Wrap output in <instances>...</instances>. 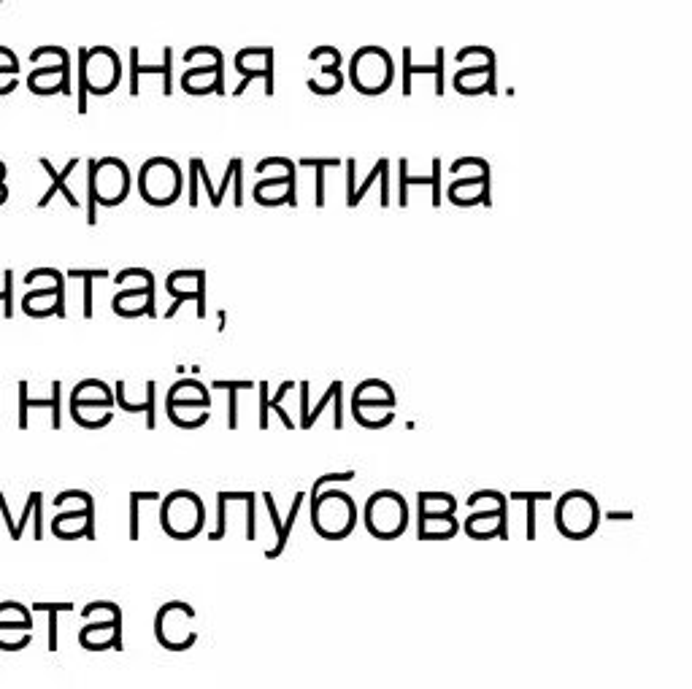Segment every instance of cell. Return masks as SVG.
Segmentation results:
<instances>
[{
  "label": "cell",
  "instance_id": "cell-22",
  "mask_svg": "<svg viewBox=\"0 0 692 689\" xmlns=\"http://www.w3.org/2000/svg\"><path fill=\"white\" fill-rule=\"evenodd\" d=\"M60 390H63L60 381H55V384H52V398L30 400L28 381H19V427H22V430L28 427V414L33 408H52V427L57 430V427H60Z\"/></svg>",
  "mask_w": 692,
  "mask_h": 689
},
{
  "label": "cell",
  "instance_id": "cell-45",
  "mask_svg": "<svg viewBox=\"0 0 692 689\" xmlns=\"http://www.w3.org/2000/svg\"><path fill=\"white\" fill-rule=\"evenodd\" d=\"M60 279H63V273L57 271V268H36V271H30L25 276V284H28L30 290H36V287H55Z\"/></svg>",
  "mask_w": 692,
  "mask_h": 689
},
{
  "label": "cell",
  "instance_id": "cell-55",
  "mask_svg": "<svg viewBox=\"0 0 692 689\" xmlns=\"http://www.w3.org/2000/svg\"><path fill=\"white\" fill-rule=\"evenodd\" d=\"M6 200H9V187H6V184H0V206H3Z\"/></svg>",
  "mask_w": 692,
  "mask_h": 689
},
{
  "label": "cell",
  "instance_id": "cell-41",
  "mask_svg": "<svg viewBox=\"0 0 692 689\" xmlns=\"http://www.w3.org/2000/svg\"><path fill=\"white\" fill-rule=\"evenodd\" d=\"M55 508H95V498L87 490H63L52 498Z\"/></svg>",
  "mask_w": 692,
  "mask_h": 689
},
{
  "label": "cell",
  "instance_id": "cell-21",
  "mask_svg": "<svg viewBox=\"0 0 692 689\" xmlns=\"http://www.w3.org/2000/svg\"><path fill=\"white\" fill-rule=\"evenodd\" d=\"M41 168L49 173L52 187L46 190L44 198L38 200V209H46V206L52 203V198H55V195H63V198L68 200V206H71V209H79V198H76V195L71 192V187H68V176H71V173L79 168V160H68V165H65L63 171H55V165L49 163V160H41Z\"/></svg>",
  "mask_w": 692,
  "mask_h": 689
},
{
  "label": "cell",
  "instance_id": "cell-43",
  "mask_svg": "<svg viewBox=\"0 0 692 689\" xmlns=\"http://www.w3.org/2000/svg\"><path fill=\"white\" fill-rule=\"evenodd\" d=\"M306 87H309L314 95H322V98L338 95V92L344 90V73H338V76H322V79H306Z\"/></svg>",
  "mask_w": 692,
  "mask_h": 689
},
{
  "label": "cell",
  "instance_id": "cell-25",
  "mask_svg": "<svg viewBox=\"0 0 692 689\" xmlns=\"http://www.w3.org/2000/svg\"><path fill=\"white\" fill-rule=\"evenodd\" d=\"M417 533L422 541H447V538H455V514H419Z\"/></svg>",
  "mask_w": 692,
  "mask_h": 689
},
{
  "label": "cell",
  "instance_id": "cell-5",
  "mask_svg": "<svg viewBox=\"0 0 692 689\" xmlns=\"http://www.w3.org/2000/svg\"><path fill=\"white\" fill-rule=\"evenodd\" d=\"M184 190V173L179 165L168 160V157H152L141 165L138 171V192L149 206H173L182 198Z\"/></svg>",
  "mask_w": 692,
  "mask_h": 689
},
{
  "label": "cell",
  "instance_id": "cell-51",
  "mask_svg": "<svg viewBox=\"0 0 692 689\" xmlns=\"http://www.w3.org/2000/svg\"><path fill=\"white\" fill-rule=\"evenodd\" d=\"M233 192H236V195H233V203H236L238 209H241V206H244V165H241V168L236 171V179H233Z\"/></svg>",
  "mask_w": 692,
  "mask_h": 689
},
{
  "label": "cell",
  "instance_id": "cell-9",
  "mask_svg": "<svg viewBox=\"0 0 692 689\" xmlns=\"http://www.w3.org/2000/svg\"><path fill=\"white\" fill-rule=\"evenodd\" d=\"M87 173L95 182L98 190V203L106 209H114L119 203H125L133 187V176L125 160L119 157H103V160H87Z\"/></svg>",
  "mask_w": 692,
  "mask_h": 689
},
{
  "label": "cell",
  "instance_id": "cell-48",
  "mask_svg": "<svg viewBox=\"0 0 692 689\" xmlns=\"http://www.w3.org/2000/svg\"><path fill=\"white\" fill-rule=\"evenodd\" d=\"M0 73L3 76H17L19 73V57L6 46H0Z\"/></svg>",
  "mask_w": 692,
  "mask_h": 689
},
{
  "label": "cell",
  "instance_id": "cell-56",
  "mask_svg": "<svg viewBox=\"0 0 692 689\" xmlns=\"http://www.w3.org/2000/svg\"><path fill=\"white\" fill-rule=\"evenodd\" d=\"M6 163H0V184H6Z\"/></svg>",
  "mask_w": 692,
  "mask_h": 689
},
{
  "label": "cell",
  "instance_id": "cell-39",
  "mask_svg": "<svg viewBox=\"0 0 692 689\" xmlns=\"http://www.w3.org/2000/svg\"><path fill=\"white\" fill-rule=\"evenodd\" d=\"M144 500H163L160 492H130V541L141 538V503Z\"/></svg>",
  "mask_w": 692,
  "mask_h": 689
},
{
  "label": "cell",
  "instance_id": "cell-34",
  "mask_svg": "<svg viewBox=\"0 0 692 689\" xmlns=\"http://www.w3.org/2000/svg\"><path fill=\"white\" fill-rule=\"evenodd\" d=\"M249 498H252V492H228V490L217 492V527L209 533V541H222L225 533H228V522H225V508H228V503H233V500H249Z\"/></svg>",
  "mask_w": 692,
  "mask_h": 689
},
{
  "label": "cell",
  "instance_id": "cell-13",
  "mask_svg": "<svg viewBox=\"0 0 692 689\" xmlns=\"http://www.w3.org/2000/svg\"><path fill=\"white\" fill-rule=\"evenodd\" d=\"M22 311L33 319H44L55 314L57 319L65 317V276L55 287H36L22 298Z\"/></svg>",
  "mask_w": 692,
  "mask_h": 689
},
{
  "label": "cell",
  "instance_id": "cell-33",
  "mask_svg": "<svg viewBox=\"0 0 692 689\" xmlns=\"http://www.w3.org/2000/svg\"><path fill=\"white\" fill-rule=\"evenodd\" d=\"M84 622H119L122 625V608L111 600H92L82 608Z\"/></svg>",
  "mask_w": 692,
  "mask_h": 689
},
{
  "label": "cell",
  "instance_id": "cell-20",
  "mask_svg": "<svg viewBox=\"0 0 692 689\" xmlns=\"http://www.w3.org/2000/svg\"><path fill=\"white\" fill-rule=\"evenodd\" d=\"M252 198H255L260 206H282V203H290L292 209H295V206H298V198H295V176H265L263 182L255 184Z\"/></svg>",
  "mask_w": 692,
  "mask_h": 689
},
{
  "label": "cell",
  "instance_id": "cell-47",
  "mask_svg": "<svg viewBox=\"0 0 692 689\" xmlns=\"http://www.w3.org/2000/svg\"><path fill=\"white\" fill-rule=\"evenodd\" d=\"M357 473L355 471H346V473H325V476H319L317 481H314V487H311V500L317 498L319 492L328 490V487H333V484H344V481H352Z\"/></svg>",
  "mask_w": 692,
  "mask_h": 689
},
{
  "label": "cell",
  "instance_id": "cell-54",
  "mask_svg": "<svg viewBox=\"0 0 692 689\" xmlns=\"http://www.w3.org/2000/svg\"><path fill=\"white\" fill-rule=\"evenodd\" d=\"M17 87H19L17 76H3V73H0V95H11Z\"/></svg>",
  "mask_w": 692,
  "mask_h": 689
},
{
  "label": "cell",
  "instance_id": "cell-6",
  "mask_svg": "<svg viewBox=\"0 0 692 689\" xmlns=\"http://www.w3.org/2000/svg\"><path fill=\"white\" fill-rule=\"evenodd\" d=\"M130 279H136L133 287H122L111 300V311L125 319L136 317H157L155 306V276L146 268H125L114 276V284H128Z\"/></svg>",
  "mask_w": 692,
  "mask_h": 689
},
{
  "label": "cell",
  "instance_id": "cell-46",
  "mask_svg": "<svg viewBox=\"0 0 692 689\" xmlns=\"http://www.w3.org/2000/svg\"><path fill=\"white\" fill-rule=\"evenodd\" d=\"M0 303H3V317L11 319L14 314V271H3V284H0Z\"/></svg>",
  "mask_w": 692,
  "mask_h": 689
},
{
  "label": "cell",
  "instance_id": "cell-8",
  "mask_svg": "<svg viewBox=\"0 0 692 689\" xmlns=\"http://www.w3.org/2000/svg\"><path fill=\"white\" fill-rule=\"evenodd\" d=\"M349 82L363 95H382L392 82V60L379 46H363L349 60Z\"/></svg>",
  "mask_w": 692,
  "mask_h": 689
},
{
  "label": "cell",
  "instance_id": "cell-17",
  "mask_svg": "<svg viewBox=\"0 0 692 689\" xmlns=\"http://www.w3.org/2000/svg\"><path fill=\"white\" fill-rule=\"evenodd\" d=\"M263 500H265V508H268V514H271V525H274V530H276V544L265 552V557L268 560H276L279 554L287 549V541H290V533H292V527H295V519H298V514H301V506H303V500H306V492H298L295 498H292V506H290V514H287V519H279V511H276V500H274V495L271 492H265L263 495Z\"/></svg>",
  "mask_w": 692,
  "mask_h": 689
},
{
  "label": "cell",
  "instance_id": "cell-27",
  "mask_svg": "<svg viewBox=\"0 0 692 689\" xmlns=\"http://www.w3.org/2000/svg\"><path fill=\"white\" fill-rule=\"evenodd\" d=\"M165 403H203L211 406V392L198 379H179L165 392Z\"/></svg>",
  "mask_w": 692,
  "mask_h": 689
},
{
  "label": "cell",
  "instance_id": "cell-1",
  "mask_svg": "<svg viewBox=\"0 0 692 689\" xmlns=\"http://www.w3.org/2000/svg\"><path fill=\"white\" fill-rule=\"evenodd\" d=\"M76 63V111L87 114V95H111L122 79V63L111 46H79Z\"/></svg>",
  "mask_w": 692,
  "mask_h": 689
},
{
  "label": "cell",
  "instance_id": "cell-10",
  "mask_svg": "<svg viewBox=\"0 0 692 689\" xmlns=\"http://www.w3.org/2000/svg\"><path fill=\"white\" fill-rule=\"evenodd\" d=\"M236 71L241 73V84L233 90L236 98H241L246 92V87L255 82V79H263L265 82V98L274 95V49H271V46H249V49H241L236 55Z\"/></svg>",
  "mask_w": 692,
  "mask_h": 689
},
{
  "label": "cell",
  "instance_id": "cell-31",
  "mask_svg": "<svg viewBox=\"0 0 692 689\" xmlns=\"http://www.w3.org/2000/svg\"><path fill=\"white\" fill-rule=\"evenodd\" d=\"M0 627H17V630H33V611L17 600L0 603Z\"/></svg>",
  "mask_w": 692,
  "mask_h": 689
},
{
  "label": "cell",
  "instance_id": "cell-11",
  "mask_svg": "<svg viewBox=\"0 0 692 689\" xmlns=\"http://www.w3.org/2000/svg\"><path fill=\"white\" fill-rule=\"evenodd\" d=\"M165 292L171 295V309L165 311V319L176 317L182 303L192 300L198 306V319H206V271H173L165 279Z\"/></svg>",
  "mask_w": 692,
  "mask_h": 689
},
{
  "label": "cell",
  "instance_id": "cell-15",
  "mask_svg": "<svg viewBox=\"0 0 692 689\" xmlns=\"http://www.w3.org/2000/svg\"><path fill=\"white\" fill-rule=\"evenodd\" d=\"M187 95H225V63L192 65L182 76Z\"/></svg>",
  "mask_w": 692,
  "mask_h": 689
},
{
  "label": "cell",
  "instance_id": "cell-4",
  "mask_svg": "<svg viewBox=\"0 0 692 689\" xmlns=\"http://www.w3.org/2000/svg\"><path fill=\"white\" fill-rule=\"evenodd\" d=\"M363 519L368 533L374 535V538H379V541H395L409 527V503H406L401 492L379 490L365 503Z\"/></svg>",
  "mask_w": 692,
  "mask_h": 689
},
{
  "label": "cell",
  "instance_id": "cell-28",
  "mask_svg": "<svg viewBox=\"0 0 692 689\" xmlns=\"http://www.w3.org/2000/svg\"><path fill=\"white\" fill-rule=\"evenodd\" d=\"M71 417L84 430H101V427L111 425L114 408L98 406V403H76V406H71Z\"/></svg>",
  "mask_w": 692,
  "mask_h": 689
},
{
  "label": "cell",
  "instance_id": "cell-3",
  "mask_svg": "<svg viewBox=\"0 0 692 689\" xmlns=\"http://www.w3.org/2000/svg\"><path fill=\"white\" fill-rule=\"evenodd\" d=\"M160 527L173 541H192L206 527V506L198 492L173 490L160 506Z\"/></svg>",
  "mask_w": 692,
  "mask_h": 689
},
{
  "label": "cell",
  "instance_id": "cell-14",
  "mask_svg": "<svg viewBox=\"0 0 692 689\" xmlns=\"http://www.w3.org/2000/svg\"><path fill=\"white\" fill-rule=\"evenodd\" d=\"M52 533L60 541L95 538V508H63L52 519Z\"/></svg>",
  "mask_w": 692,
  "mask_h": 689
},
{
  "label": "cell",
  "instance_id": "cell-23",
  "mask_svg": "<svg viewBox=\"0 0 692 689\" xmlns=\"http://www.w3.org/2000/svg\"><path fill=\"white\" fill-rule=\"evenodd\" d=\"M165 414L176 427L198 430L211 419V406H203V403H165Z\"/></svg>",
  "mask_w": 692,
  "mask_h": 689
},
{
  "label": "cell",
  "instance_id": "cell-12",
  "mask_svg": "<svg viewBox=\"0 0 692 689\" xmlns=\"http://www.w3.org/2000/svg\"><path fill=\"white\" fill-rule=\"evenodd\" d=\"M114 398H117V406L122 408L125 414H146V427H149V430L157 425L155 381H146L144 387H138V390H130L128 381H117V384H114Z\"/></svg>",
  "mask_w": 692,
  "mask_h": 689
},
{
  "label": "cell",
  "instance_id": "cell-37",
  "mask_svg": "<svg viewBox=\"0 0 692 689\" xmlns=\"http://www.w3.org/2000/svg\"><path fill=\"white\" fill-rule=\"evenodd\" d=\"M336 400H344V384H341V381H333V384H330V387H328V392H325V395L319 398L317 406L309 408V414H306V417L301 419L303 430H309V427L314 425V422H317L319 417H322V411H325V408H328L330 403H336Z\"/></svg>",
  "mask_w": 692,
  "mask_h": 689
},
{
  "label": "cell",
  "instance_id": "cell-16",
  "mask_svg": "<svg viewBox=\"0 0 692 689\" xmlns=\"http://www.w3.org/2000/svg\"><path fill=\"white\" fill-rule=\"evenodd\" d=\"M33 95H71V65H38L28 76Z\"/></svg>",
  "mask_w": 692,
  "mask_h": 689
},
{
  "label": "cell",
  "instance_id": "cell-35",
  "mask_svg": "<svg viewBox=\"0 0 692 689\" xmlns=\"http://www.w3.org/2000/svg\"><path fill=\"white\" fill-rule=\"evenodd\" d=\"M214 390H225L228 392V425L230 430H236L238 427V392L241 390H252L255 384L252 381H214L211 384Z\"/></svg>",
  "mask_w": 692,
  "mask_h": 689
},
{
  "label": "cell",
  "instance_id": "cell-30",
  "mask_svg": "<svg viewBox=\"0 0 692 689\" xmlns=\"http://www.w3.org/2000/svg\"><path fill=\"white\" fill-rule=\"evenodd\" d=\"M301 165L303 168H314V184H317V190H314V206L322 209V206H325V171H328V168H338L341 160H338V157H303Z\"/></svg>",
  "mask_w": 692,
  "mask_h": 689
},
{
  "label": "cell",
  "instance_id": "cell-19",
  "mask_svg": "<svg viewBox=\"0 0 692 689\" xmlns=\"http://www.w3.org/2000/svg\"><path fill=\"white\" fill-rule=\"evenodd\" d=\"M171 68H173V49L171 46H165L163 65H141V60H138V46H133V49H130V95H133V98H138V92H141V76H149V73H160V76H163V95L168 98V95L173 92Z\"/></svg>",
  "mask_w": 692,
  "mask_h": 689
},
{
  "label": "cell",
  "instance_id": "cell-18",
  "mask_svg": "<svg viewBox=\"0 0 692 689\" xmlns=\"http://www.w3.org/2000/svg\"><path fill=\"white\" fill-rule=\"evenodd\" d=\"M79 644L87 652H122V625L119 622H87L79 630Z\"/></svg>",
  "mask_w": 692,
  "mask_h": 689
},
{
  "label": "cell",
  "instance_id": "cell-38",
  "mask_svg": "<svg viewBox=\"0 0 692 689\" xmlns=\"http://www.w3.org/2000/svg\"><path fill=\"white\" fill-rule=\"evenodd\" d=\"M33 644V630L0 627V652H22Z\"/></svg>",
  "mask_w": 692,
  "mask_h": 689
},
{
  "label": "cell",
  "instance_id": "cell-40",
  "mask_svg": "<svg viewBox=\"0 0 692 689\" xmlns=\"http://www.w3.org/2000/svg\"><path fill=\"white\" fill-rule=\"evenodd\" d=\"M30 611H46L49 614V652H57V614L73 611V603H33Z\"/></svg>",
  "mask_w": 692,
  "mask_h": 689
},
{
  "label": "cell",
  "instance_id": "cell-29",
  "mask_svg": "<svg viewBox=\"0 0 692 689\" xmlns=\"http://www.w3.org/2000/svg\"><path fill=\"white\" fill-rule=\"evenodd\" d=\"M352 417H355L357 425L368 427V430H379V427H387L395 419V411L387 406H371V403H355L352 406Z\"/></svg>",
  "mask_w": 692,
  "mask_h": 689
},
{
  "label": "cell",
  "instance_id": "cell-44",
  "mask_svg": "<svg viewBox=\"0 0 692 689\" xmlns=\"http://www.w3.org/2000/svg\"><path fill=\"white\" fill-rule=\"evenodd\" d=\"M268 171H271V176H295V163L287 157H268V160H260L255 165V173Z\"/></svg>",
  "mask_w": 692,
  "mask_h": 689
},
{
  "label": "cell",
  "instance_id": "cell-32",
  "mask_svg": "<svg viewBox=\"0 0 692 689\" xmlns=\"http://www.w3.org/2000/svg\"><path fill=\"white\" fill-rule=\"evenodd\" d=\"M419 514H455V498L449 492H419Z\"/></svg>",
  "mask_w": 692,
  "mask_h": 689
},
{
  "label": "cell",
  "instance_id": "cell-2",
  "mask_svg": "<svg viewBox=\"0 0 692 689\" xmlns=\"http://www.w3.org/2000/svg\"><path fill=\"white\" fill-rule=\"evenodd\" d=\"M357 525V506L352 495L328 487L311 500V527L328 541H341Z\"/></svg>",
  "mask_w": 692,
  "mask_h": 689
},
{
  "label": "cell",
  "instance_id": "cell-7",
  "mask_svg": "<svg viewBox=\"0 0 692 689\" xmlns=\"http://www.w3.org/2000/svg\"><path fill=\"white\" fill-rule=\"evenodd\" d=\"M195 608L184 600H171L155 614V638L157 644L168 652H187L198 644L195 630Z\"/></svg>",
  "mask_w": 692,
  "mask_h": 689
},
{
  "label": "cell",
  "instance_id": "cell-52",
  "mask_svg": "<svg viewBox=\"0 0 692 689\" xmlns=\"http://www.w3.org/2000/svg\"><path fill=\"white\" fill-rule=\"evenodd\" d=\"M0 514H3V519H6V525H9L11 541H19V533H17V522H14V519H11L9 503H6V498H3V492H0Z\"/></svg>",
  "mask_w": 692,
  "mask_h": 689
},
{
  "label": "cell",
  "instance_id": "cell-42",
  "mask_svg": "<svg viewBox=\"0 0 692 689\" xmlns=\"http://www.w3.org/2000/svg\"><path fill=\"white\" fill-rule=\"evenodd\" d=\"M68 279H84V317L92 319V279H109V271H68Z\"/></svg>",
  "mask_w": 692,
  "mask_h": 689
},
{
  "label": "cell",
  "instance_id": "cell-36",
  "mask_svg": "<svg viewBox=\"0 0 692 689\" xmlns=\"http://www.w3.org/2000/svg\"><path fill=\"white\" fill-rule=\"evenodd\" d=\"M309 60L322 65V76H338L341 73V63H344L336 46H317V49H311Z\"/></svg>",
  "mask_w": 692,
  "mask_h": 689
},
{
  "label": "cell",
  "instance_id": "cell-50",
  "mask_svg": "<svg viewBox=\"0 0 692 689\" xmlns=\"http://www.w3.org/2000/svg\"><path fill=\"white\" fill-rule=\"evenodd\" d=\"M195 168H198V176H201V182L206 184V195H209V200H211V206L217 209V190H214V184H211V179H209V171H206V163H203L201 157H195V160H190Z\"/></svg>",
  "mask_w": 692,
  "mask_h": 689
},
{
  "label": "cell",
  "instance_id": "cell-24",
  "mask_svg": "<svg viewBox=\"0 0 692 689\" xmlns=\"http://www.w3.org/2000/svg\"><path fill=\"white\" fill-rule=\"evenodd\" d=\"M76 403H98V406L114 408L117 398H114V387H109L106 381L84 379L71 390V406Z\"/></svg>",
  "mask_w": 692,
  "mask_h": 689
},
{
  "label": "cell",
  "instance_id": "cell-53",
  "mask_svg": "<svg viewBox=\"0 0 692 689\" xmlns=\"http://www.w3.org/2000/svg\"><path fill=\"white\" fill-rule=\"evenodd\" d=\"M198 182H201V179H198V168L190 163V195H187V200H190L192 209L198 206Z\"/></svg>",
  "mask_w": 692,
  "mask_h": 689
},
{
  "label": "cell",
  "instance_id": "cell-26",
  "mask_svg": "<svg viewBox=\"0 0 692 689\" xmlns=\"http://www.w3.org/2000/svg\"><path fill=\"white\" fill-rule=\"evenodd\" d=\"M355 403H371V406H387L395 408V392L387 381L379 379H365L360 381L352 392V406Z\"/></svg>",
  "mask_w": 692,
  "mask_h": 689
},
{
  "label": "cell",
  "instance_id": "cell-49",
  "mask_svg": "<svg viewBox=\"0 0 692 689\" xmlns=\"http://www.w3.org/2000/svg\"><path fill=\"white\" fill-rule=\"evenodd\" d=\"M257 390H260V427L268 430V425H271V419H268V414H271V395H268V384L260 381V384H257Z\"/></svg>",
  "mask_w": 692,
  "mask_h": 689
}]
</instances>
